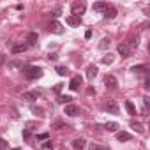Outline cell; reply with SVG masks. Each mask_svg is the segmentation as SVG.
<instances>
[{"label": "cell", "instance_id": "1", "mask_svg": "<svg viewBox=\"0 0 150 150\" xmlns=\"http://www.w3.org/2000/svg\"><path fill=\"white\" fill-rule=\"evenodd\" d=\"M23 74H25L27 80H37V78L42 76V69H41V67L30 65V67H25V69H23Z\"/></svg>", "mask_w": 150, "mask_h": 150}, {"label": "cell", "instance_id": "2", "mask_svg": "<svg viewBox=\"0 0 150 150\" xmlns=\"http://www.w3.org/2000/svg\"><path fill=\"white\" fill-rule=\"evenodd\" d=\"M85 2H76V4H72V16H80L81 18V14L85 13Z\"/></svg>", "mask_w": 150, "mask_h": 150}, {"label": "cell", "instance_id": "3", "mask_svg": "<svg viewBox=\"0 0 150 150\" xmlns=\"http://www.w3.org/2000/svg\"><path fill=\"white\" fill-rule=\"evenodd\" d=\"M104 85H106V88H117V78L113 76V74H106V78H104Z\"/></svg>", "mask_w": 150, "mask_h": 150}, {"label": "cell", "instance_id": "4", "mask_svg": "<svg viewBox=\"0 0 150 150\" xmlns=\"http://www.w3.org/2000/svg\"><path fill=\"white\" fill-rule=\"evenodd\" d=\"M80 87H81V78L80 76H72L71 81H69V88L76 92V90H80Z\"/></svg>", "mask_w": 150, "mask_h": 150}, {"label": "cell", "instance_id": "5", "mask_svg": "<svg viewBox=\"0 0 150 150\" xmlns=\"http://www.w3.org/2000/svg\"><path fill=\"white\" fill-rule=\"evenodd\" d=\"M78 113H80V108L76 104H67L65 106V115L67 117H76Z\"/></svg>", "mask_w": 150, "mask_h": 150}, {"label": "cell", "instance_id": "6", "mask_svg": "<svg viewBox=\"0 0 150 150\" xmlns=\"http://www.w3.org/2000/svg\"><path fill=\"white\" fill-rule=\"evenodd\" d=\"M41 97V92L39 90H30V92H25L23 94V99L25 101H35V99H39Z\"/></svg>", "mask_w": 150, "mask_h": 150}, {"label": "cell", "instance_id": "7", "mask_svg": "<svg viewBox=\"0 0 150 150\" xmlns=\"http://www.w3.org/2000/svg\"><path fill=\"white\" fill-rule=\"evenodd\" d=\"M117 14H118V13H117V7H115V6H108L106 11H104V18H106V20H113Z\"/></svg>", "mask_w": 150, "mask_h": 150}, {"label": "cell", "instance_id": "8", "mask_svg": "<svg viewBox=\"0 0 150 150\" xmlns=\"http://www.w3.org/2000/svg\"><path fill=\"white\" fill-rule=\"evenodd\" d=\"M117 50H118V53H120V55H122L124 58H127V57L131 55V50H129V46H127V42H120Z\"/></svg>", "mask_w": 150, "mask_h": 150}, {"label": "cell", "instance_id": "9", "mask_svg": "<svg viewBox=\"0 0 150 150\" xmlns=\"http://www.w3.org/2000/svg\"><path fill=\"white\" fill-rule=\"evenodd\" d=\"M106 111H108V113H111V115H118V113H120L118 104H117L115 101H110V103L106 104Z\"/></svg>", "mask_w": 150, "mask_h": 150}, {"label": "cell", "instance_id": "10", "mask_svg": "<svg viewBox=\"0 0 150 150\" xmlns=\"http://www.w3.org/2000/svg\"><path fill=\"white\" fill-rule=\"evenodd\" d=\"M65 21H67V25H71V27H78V25L81 23V18H80V16H72V14H71Z\"/></svg>", "mask_w": 150, "mask_h": 150}, {"label": "cell", "instance_id": "11", "mask_svg": "<svg viewBox=\"0 0 150 150\" xmlns=\"http://www.w3.org/2000/svg\"><path fill=\"white\" fill-rule=\"evenodd\" d=\"M96 76H97V67L96 65H88L87 67V78L88 80H94Z\"/></svg>", "mask_w": 150, "mask_h": 150}, {"label": "cell", "instance_id": "12", "mask_svg": "<svg viewBox=\"0 0 150 150\" xmlns=\"http://www.w3.org/2000/svg\"><path fill=\"white\" fill-rule=\"evenodd\" d=\"M27 48H28V46L21 42V44H14V46L11 48V51H13L14 55H18V53H23V51H27Z\"/></svg>", "mask_w": 150, "mask_h": 150}, {"label": "cell", "instance_id": "13", "mask_svg": "<svg viewBox=\"0 0 150 150\" xmlns=\"http://www.w3.org/2000/svg\"><path fill=\"white\" fill-rule=\"evenodd\" d=\"M117 139H118V141H131L132 136H131L129 132H125V131H120V132H117Z\"/></svg>", "mask_w": 150, "mask_h": 150}, {"label": "cell", "instance_id": "14", "mask_svg": "<svg viewBox=\"0 0 150 150\" xmlns=\"http://www.w3.org/2000/svg\"><path fill=\"white\" fill-rule=\"evenodd\" d=\"M72 148L74 150H83L85 148V139H72Z\"/></svg>", "mask_w": 150, "mask_h": 150}, {"label": "cell", "instance_id": "15", "mask_svg": "<svg viewBox=\"0 0 150 150\" xmlns=\"http://www.w3.org/2000/svg\"><path fill=\"white\" fill-rule=\"evenodd\" d=\"M106 7H108L106 2H96V4H94V11H97V13H104Z\"/></svg>", "mask_w": 150, "mask_h": 150}, {"label": "cell", "instance_id": "16", "mask_svg": "<svg viewBox=\"0 0 150 150\" xmlns=\"http://www.w3.org/2000/svg\"><path fill=\"white\" fill-rule=\"evenodd\" d=\"M50 30L55 32V34H62V32H64V30H62V25H60L58 21H53V23L50 25Z\"/></svg>", "mask_w": 150, "mask_h": 150}, {"label": "cell", "instance_id": "17", "mask_svg": "<svg viewBox=\"0 0 150 150\" xmlns=\"http://www.w3.org/2000/svg\"><path fill=\"white\" fill-rule=\"evenodd\" d=\"M37 42V34L35 32H30L28 35H27V46H32V44H35Z\"/></svg>", "mask_w": 150, "mask_h": 150}, {"label": "cell", "instance_id": "18", "mask_svg": "<svg viewBox=\"0 0 150 150\" xmlns=\"http://www.w3.org/2000/svg\"><path fill=\"white\" fill-rule=\"evenodd\" d=\"M131 127L136 131V132H139V134H143L145 132V129H143V125L139 124V122H136V120H131Z\"/></svg>", "mask_w": 150, "mask_h": 150}, {"label": "cell", "instance_id": "19", "mask_svg": "<svg viewBox=\"0 0 150 150\" xmlns=\"http://www.w3.org/2000/svg\"><path fill=\"white\" fill-rule=\"evenodd\" d=\"M125 110H127L129 115H132V117L136 115V108H134V104H132L131 101H125Z\"/></svg>", "mask_w": 150, "mask_h": 150}, {"label": "cell", "instance_id": "20", "mask_svg": "<svg viewBox=\"0 0 150 150\" xmlns=\"http://www.w3.org/2000/svg\"><path fill=\"white\" fill-rule=\"evenodd\" d=\"M57 74H58V76H67V74H69V69L67 67H64V65H57Z\"/></svg>", "mask_w": 150, "mask_h": 150}, {"label": "cell", "instance_id": "21", "mask_svg": "<svg viewBox=\"0 0 150 150\" xmlns=\"http://www.w3.org/2000/svg\"><path fill=\"white\" fill-rule=\"evenodd\" d=\"M131 71H132V72H146V71H148V65H145V64H141V65H134Z\"/></svg>", "mask_w": 150, "mask_h": 150}, {"label": "cell", "instance_id": "22", "mask_svg": "<svg viewBox=\"0 0 150 150\" xmlns=\"http://www.w3.org/2000/svg\"><path fill=\"white\" fill-rule=\"evenodd\" d=\"M104 129L110 131V132H115V131L118 129V124H117V122H108V124L104 125Z\"/></svg>", "mask_w": 150, "mask_h": 150}, {"label": "cell", "instance_id": "23", "mask_svg": "<svg viewBox=\"0 0 150 150\" xmlns=\"http://www.w3.org/2000/svg\"><path fill=\"white\" fill-rule=\"evenodd\" d=\"M138 41H139L138 37H131V44H127V46H129V50H132V48H138V44H139Z\"/></svg>", "mask_w": 150, "mask_h": 150}, {"label": "cell", "instance_id": "24", "mask_svg": "<svg viewBox=\"0 0 150 150\" xmlns=\"http://www.w3.org/2000/svg\"><path fill=\"white\" fill-rule=\"evenodd\" d=\"M71 99H72L71 96H60V97H58V103H60V104H65V103H71Z\"/></svg>", "mask_w": 150, "mask_h": 150}, {"label": "cell", "instance_id": "25", "mask_svg": "<svg viewBox=\"0 0 150 150\" xmlns=\"http://www.w3.org/2000/svg\"><path fill=\"white\" fill-rule=\"evenodd\" d=\"M88 150H108L106 146H103V145H97V143H92L90 146H88Z\"/></svg>", "mask_w": 150, "mask_h": 150}, {"label": "cell", "instance_id": "26", "mask_svg": "<svg viewBox=\"0 0 150 150\" xmlns=\"http://www.w3.org/2000/svg\"><path fill=\"white\" fill-rule=\"evenodd\" d=\"M111 62H113V55H111V53H108V55L103 58V64H111Z\"/></svg>", "mask_w": 150, "mask_h": 150}, {"label": "cell", "instance_id": "27", "mask_svg": "<svg viewBox=\"0 0 150 150\" xmlns=\"http://www.w3.org/2000/svg\"><path fill=\"white\" fill-rule=\"evenodd\" d=\"M42 148H44V150H50V148H53V141H51V139L44 141V143H42Z\"/></svg>", "mask_w": 150, "mask_h": 150}, {"label": "cell", "instance_id": "28", "mask_svg": "<svg viewBox=\"0 0 150 150\" xmlns=\"http://www.w3.org/2000/svg\"><path fill=\"white\" fill-rule=\"evenodd\" d=\"M108 46H110V39H103V41H101V44H99V48H101V50H104V48H108Z\"/></svg>", "mask_w": 150, "mask_h": 150}, {"label": "cell", "instance_id": "29", "mask_svg": "<svg viewBox=\"0 0 150 150\" xmlns=\"http://www.w3.org/2000/svg\"><path fill=\"white\" fill-rule=\"evenodd\" d=\"M64 127H69V125H67V124H64V122H60V120H58V122H55V129H64Z\"/></svg>", "mask_w": 150, "mask_h": 150}, {"label": "cell", "instance_id": "30", "mask_svg": "<svg viewBox=\"0 0 150 150\" xmlns=\"http://www.w3.org/2000/svg\"><path fill=\"white\" fill-rule=\"evenodd\" d=\"M6 148H7V141L0 138V150H6Z\"/></svg>", "mask_w": 150, "mask_h": 150}, {"label": "cell", "instance_id": "31", "mask_svg": "<svg viewBox=\"0 0 150 150\" xmlns=\"http://www.w3.org/2000/svg\"><path fill=\"white\" fill-rule=\"evenodd\" d=\"M32 111H34L35 115H42V108H37V106H34V108H32Z\"/></svg>", "mask_w": 150, "mask_h": 150}, {"label": "cell", "instance_id": "32", "mask_svg": "<svg viewBox=\"0 0 150 150\" xmlns=\"http://www.w3.org/2000/svg\"><path fill=\"white\" fill-rule=\"evenodd\" d=\"M37 139H48V134L42 132V134H37Z\"/></svg>", "mask_w": 150, "mask_h": 150}, {"label": "cell", "instance_id": "33", "mask_svg": "<svg viewBox=\"0 0 150 150\" xmlns=\"http://www.w3.org/2000/svg\"><path fill=\"white\" fill-rule=\"evenodd\" d=\"M48 58H50V60H57V58H58V55H57V53H50V57H48Z\"/></svg>", "mask_w": 150, "mask_h": 150}, {"label": "cell", "instance_id": "34", "mask_svg": "<svg viewBox=\"0 0 150 150\" xmlns=\"http://www.w3.org/2000/svg\"><path fill=\"white\" fill-rule=\"evenodd\" d=\"M53 16H55V18H58V16H60V9H57V11H53Z\"/></svg>", "mask_w": 150, "mask_h": 150}, {"label": "cell", "instance_id": "35", "mask_svg": "<svg viewBox=\"0 0 150 150\" xmlns=\"http://www.w3.org/2000/svg\"><path fill=\"white\" fill-rule=\"evenodd\" d=\"M85 37H87V39H90V37H92V32H90V30H87V32H85Z\"/></svg>", "mask_w": 150, "mask_h": 150}, {"label": "cell", "instance_id": "36", "mask_svg": "<svg viewBox=\"0 0 150 150\" xmlns=\"http://www.w3.org/2000/svg\"><path fill=\"white\" fill-rule=\"evenodd\" d=\"M30 136V131H23V138H28Z\"/></svg>", "mask_w": 150, "mask_h": 150}, {"label": "cell", "instance_id": "37", "mask_svg": "<svg viewBox=\"0 0 150 150\" xmlns=\"http://www.w3.org/2000/svg\"><path fill=\"white\" fill-rule=\"evenodd\" d=\"M60 150H67V148H65V146H60Z\"/></svg>", "mask_w": 150, "mask_h": 150}, {"label": "cell", "instance_id": "38", "mask_svg": "<svg viewBox=\"0 0 150 150\" xmlns=\"http://www.w3.org/2000/svg\"><path fill=\"white\" fill-rule=\"evenodd\" d=\"M13 150H20V148H13Z\"/></svg>", "mask_w": 150, "mask_h": 150}]
</instances>
